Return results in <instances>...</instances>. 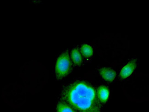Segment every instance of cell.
Wrapping results in <instances>:
<instances>
[{"mask_svg": "<svg viewBox=\"0 0 149 112\" xmlns=\"http://www.w3.org/2000/svg\"><path fill=\"white\" fill-rule=\"evenodd\" d=\"M80 51L81 54L86 58L91 57L93 54V49L92 47L87 44L81 45Z\"/></svg>", "mask_w": 149, "mask_h": 112, "instance_id": "7", "label": "cell"}, {"mask_svg": "<svg viewBox=\"0 0 149 112\" xmlns=\"http://www.w3.org/2000/svg\"><path fill=\"white\" fill-rule=\"evenodd\" d=\"M61 97L77 112H98L100 109L95 89L85 81H75L64 86Z\"/></svg>", "mask_w": 149, "mask_h": 112, "instance_id": "1", "label": "cell"}, {"mask_svg": "<svg viewBox=\"0 0 149 112\" xmlns=\"http://www.w3.org/2000/svg\"><path fill=\"white\" fill-rule=\"evenodd\" d=\"M100 76L107 82H111L115 80L116 76V72L111 68L103 67L99 69Z\"/></svg>", "mask_w": 149, "mask_h": 112, "instance_id": "4", "label": "cell"}, {"mask_svg": "<svg viewBox=\"0 0 149 112\" xmlns=\"http://www.w3.org/2000/svg\"></svg>", "mask_w": 149, "mask_h": 112, "instance_id": "9", "label": "cell"}, {"mask_svg": "<svg viewBox=\"0 0 149 112\" xmlns=\"http://www.w3.org/2000/svg\"><path fill=\"white\" fill-rule=\"evenodd\" d=\"M57 112H77L64 102H59L56 105Z\"/></svg>", "mask_w": 149, "mask_h": 112, "instance_id": "8", "label": "cell"}, {"mask_svg": "<svg viewBox=\"0 0 149 112\" xmlns=\"http://www.w3.org/2000/svg\"><path fill=\"white\" fill-rule=\"evenodd\" d=\"M70 57L72 61L76 66L81 65L83 61L82 54L77 48H75L71 52Z\"/></svg>", "mask_w": 149, "mask_h": 112, "instance_id": "6", "label": "cell"}, {"mask_svg": "<svg viewBox=\"0 0 149 112\" xmlns=\"http://www.w3.org/2000/svg\"><path fill=\"white\" fill-rule=\"evenodd\" d=\"M71 60L69 51L67 50L62 53L56 60L55 69L56 79L61 80L67 76L71 72Z\"/></svg>", "mask_w": 149, "mask_h": 112, "instance_id": "2", "label": "cell"}, {"mask_svg": "<svg viewBox=\"0 0 149 112\" xmlns=\"http://www.w3.org/2000/svg\"><path fill=\"white\" fill-rule=\"evenodd\" d=\"M97 96L100 102L105 104L108 100L109 97V91L108 88L104 85H101L97 88Z\"/></svg>", "mask_w": 149, "mask_h": 112, "instance_id": "5", "label": "cell"}, {"mask_svg": "<svg viewBox=\"0 0 149 112\" xmlns=\"http://www.w3.org/2000/svg\"><path fill=\"white\" fill-rule=\"evenodd\" d=\"M136 59H133L130 61L129 63L125 65L120 71L119 77L121 80H124L129 77L132 74L136 67Z\"/></svg>", "mask_w": 149, "mask_h": 112, "instance_id": "3", "label": "cell"}]
</instances>
